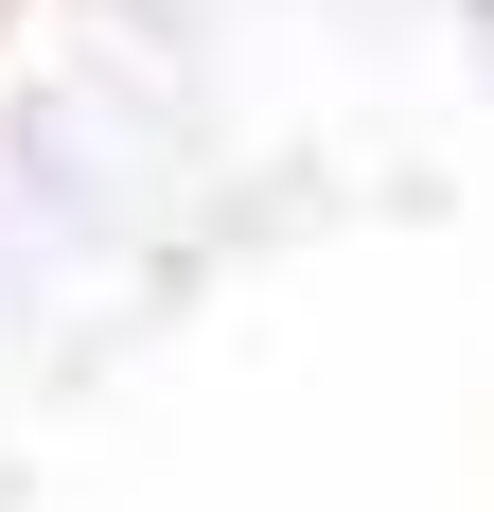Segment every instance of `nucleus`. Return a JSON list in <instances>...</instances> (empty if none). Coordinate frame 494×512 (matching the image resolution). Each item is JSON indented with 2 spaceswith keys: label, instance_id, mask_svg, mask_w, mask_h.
I'll list each match as a JSON object with an SVG mask.
<instances>
[]
</instances>
